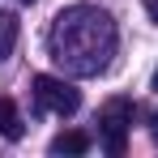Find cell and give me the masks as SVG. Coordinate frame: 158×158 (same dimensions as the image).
Wrapping results in <instances>:
<instances>
[{"label": "cell", "instance_id": "5", "mask_svg": "<svg viewBox=\"0 0 158 158\" xmlns=\"http://www.w3.org/2000/svg\"><path fill=\"white\" fill-rule=\"evenodd\" d=\"M52 150L56 154H85V150H90V137H85V132H60V137H56L52 141Z\"/></svg>", "mask_w": 158, "mask_h": 158}, {"label": "cell", "instance_id": "1", "mask_svg": "<svg viewBox=\"0 0 158 158\" xmlns=\"http://www.w3.org/2000/svg\"><path fill=\"white\" fill-rule=\"evenodd\" d=\"M47 47L69 77H98L115 56V22L98 4H69L56 13Z\"/></svg>", "mask_w": 158, "mask_h": 158}, {"label": "cell", "instance_id": "7", "mask_svg": "<svg viewBox=\"0 0 158 158\" xmlns=\"http://www.w3.org/2000/svg\"><path fill=\"white\" fill-rule=\"evenodd\" d=\"M145 13H150V17L158 22V0H145Z\"/></svg>", "mask_w": 158, "mask_h": 158}, {"label": "cell", "instance_id": "8", "mask_svg": "<svg viewBox=\"0 0 158 158\" xmlns=\"http://www.w3.org/2000/svg\"><path fill=\"white\" fill-rule=\"evenodd\" d=\"M150 137H154V141H158V111H154V115H150Z\"/></svg>", "mask_w": 158, "mask_h": 158}, {"label": "cell", "instance_id": "3", "mask_svg": "<svg viewBox=\"0 0 158 158\" xmlns=\"http://www.w3.org/2000/svg\"><path fill=\"white\" fill-rule=\"evenodd\" d=\"M128 124H132V103L128 98H111L103 107V115H98V128H103V150L107 154H124V145H128Z\"/></svg>", "mask_w": 158, "mask_h": 158}, {"label": "cell", "instance_id": "6", "mask_svg": "<svg viewBox=\"0 0 158 158\" xmlns=\"http://www.w3.org/2000/svg\"><path fill=\"white\" fill-rule=\"evenodd\" d=\"M13 43H17V17L13 13H0V60H9Z\"/></svg>", "mask_w": 158, "mask_h": 158}, {"label": "cell", "instance_id": "9", "mask_svg": "<svg viewBox=\"0 0 158 158\" xmlns=\"http://www.w3.org/2000/svg\"><path fill=\"white\" fill-rule=\"evenodd\" d=\"M154 90H158V69H154Z\"/></svg>", "mask_w": 158, "mask_h": 158}, {"label": "cell", "instance_id": "4", "mask_svg": "<svg viewBox=\"0 0 158 158\" xmlns=\"http://www.w3.org/2000/svg\"><path fill=\"white\" fill-rule=\"evenodd\" d=\"M0 132H4L9 141H22V132H26L17 107H13V98H0Z\"/></svg>", "mask_w": 158, "mask_h": 158}, {"label": "cell", "instance_id": "2", "mask_svg": "<svg viewBox=\"0 0 158 158\" xmlns=\"http://www.w3.org/2000/svg\"><path fill=\"white\" fill-rule=\"evenodd\" d=\"M34 107H39V111H52V115H73L81 107V94L64 77L39 73V77H34Z\"/></svg>", "mask_w": 158, "mask_h": 158}, {"label": "cell", "instance_id": "10", "mask_svg": "<svg viewBox=\"0 0 158 158\" xmlns=\"http://www.w3.org/2000/svg\"><path fill=\"white\" fill-rule=\"evenodd\" d=\"M22 4H34V0H22Z\"/></svg>", "mask_w": 158, "mask_h": 158}]
</instances>
